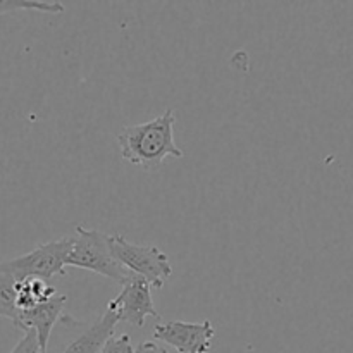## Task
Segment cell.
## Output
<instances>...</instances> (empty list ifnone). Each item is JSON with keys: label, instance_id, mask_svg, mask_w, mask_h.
I'll list each match as a JSON object with an SVG mask.
<instances>
[{"label": "cell", "instance_id": "obj_7", "mask_svg": "<svg viewBox=\"0 0 353 353\" xmlns=\"http://www.w3.org/2000/svg\"><path fill=\"white\" fill-rule=\"evenodd\" d=\"M65 302H68V296L65 295H55L54 299H50L48 302L40 303V305L33 307L30 310H21L19 323L16 327L19 330L28 331L34 330L38 334V341H40L41 353H47L48 348V340H50L52 330L55 327V324L64 319L68 314H65Z\"/></svg>", "mask_w": 353, "mask_h": 353}, {"label": "cell", "instance_id": "obj_13", "mask_svg": "<svg viewBox=\"0 0 353 353\" xmlns=\"http://www.w3.org/2000/svg\"><path fill=\"white\" fill-rule=\"evenodd\" d=\"M102 353H134L130 334L110 336L109 340H107V343L103 345Z\"/></svg>", "mask_w": 353, "mask_h": 353}, {"label": "cell", "instance_id": "obj_8", "mask_svg": "<svg viewBox=\"0 0 353 353\" xmlns=\"http://www.w3.org/2000/svg\"><path fill=\"white\" fill-rule=\"evenodd\" d=\"M117 319L116 312L107 309L100 319L90 323L79 334H76L61 353H102L103 345L110 336H114Z\"/></svg>", "mask_w": 353, "mask_h": 353}, {"label": "cell", "instance_id": "obj_5", "mask_svg": "<svg viewBox=\"0 0 353 353\" xmlns=\"http://www.w3.org/2000/svg\"><path fill=\"white\" fill-rule=\"evenodd\" d=\"M152 286L147 279L134 274L126 285L123 286L119 295L107 303V309L116 312L119 323L131 324V326L141 327L148 316L161 321V314L155 309L150 293Z\"/></svg>", "mask_w": 353, "mask_h": 353}, {"label": "cell", "instance_id": "obj_6", "mask_svg": "<svg viewBox=\"0 0 353 353\" xmlns=\"http://www.w3.org/2000/svg\"><path fill=\"white\" fill-rule=\"evenodd\" d=\"M154 336L155 340L171 345L179 353H207L216 336V330L210 321L203 323L169 321L155 326Z\"/></svg>", "mask_w": 353, "mask_h": 353}, {"label": "cell", "instance_id": "obj_12", "mask_svg": "<svg viewBox=\"0 0 353 353\" xmlns=\"http://www.w3.org/2000/svg\"><path fill=\"white\" fill-rule=\"evenodd\" d=\"M10 353H41L37 331L34 330L24 331V336L21 338L19 343L10 350Z\"/></svg>", "mask_w": 353, "mask_h": 353}, {"label": "cell", "instance_id": "obj_11", "mask_svg": "<svg viewBox=\"0 0 353 353\" xmlns=\"http://www.w3.org/2000/svg\"><path fill=\"white\" fill-rule=\"evenodd\" d=\"M16 10H38V12L62 14L64 6L57 0H0V16Z\"/></svg>", "mask_w": 353, "mask_h": 353}, {"label": "cell", "instance_id": "obj_1", "mask_svg": "<svg viewBox=\"0 0 353 353\" xmlns=\"http://www.w3.org/2000/svg\"><path fill=\"white\" fill-rule=\"evenodd\" d=\"M174 126L176 114L169 109L147 123L123 128L117 134L121 155L145 171H155L168 157L183 159L185 154L174 140Z\"/></svg>", "mask_w": 353, "mask_h": 353}, {"label": "cell", "instance_id": "obj_4", "mask_svg": "<svg viewBox=\"0 0 353 353\" xmlns=\"http://www.w3.org/2000/svg\"><path fill=\"white\" fill-rule=\"evenodd\" d=\"M109 241L116 261L130 272L147 279L152 288L161 290L172 276L171 262L161 248L130 243L121 234L109 236Z\"/></svg>", "mask_w": 353, "mask_h": 353}, {"label": "cell", "instance_id": "obj_14", "mask_svg": "<svg viewBox=\"0 0 353 353\" xmlns=\"http://www.w3.org/2000/svg\"><path fill=\"white\" fill-rule=\"evenodd\" d=\"M134 353H169L164 347L157 345L155 341H143L134 348Z\"/></svg>", "mask_w": 353, "mask_h": 353}, {"label": "cell", "instance_id": "obj_10", "mask_svg": "<svg viewBox=\"0 0 353 353\" xmlns=\"http://www.w3.org/2000/svg\"><path fill=\"white\" fill-rule=\"evenodd\" d=\"M21 310L17 309V281L9 274L0 272V317L12 321L14 326L19 323Z\"/></svg>", "mask_w": 353, "mask_h": 353}, {"label": "cell", "instance_id": "obj_3", "mask_svg": "<svg viewBox=\"0 0 353 353\" xmlns=\"http://www.w3.org/2000/svg\"><path fill=\"white\" fill-rule=\"evenodd\" d=\"M72 236L59 238L55 241L40 245L28 254L10 261L0 262V272L12 276L16 281L38 278L48 281L54 276L65 274V261L71 250Z\"/></svg>", "mask_w": 353, "mask_h": 353}, {"label": "cell", "instance_id": "obj_2", "mask_svg": "<svg viewBox=\"0 0 353 353\" xmlns=\"http://www.w3.org/2000/svg\"><path fill=\"white\" fill-rule=\"evenodd\" d=\"M65 265L97 272L123 286L134 276L116 261L107 234L97 230H86L79 224H76V236H72Z\"/></svg>", "mask_w": 353, "mask_h": 353}, {"label": "cell", "instance_id": "obj_9", "mask_svg": "<svg viewBox=\"0 0 353 353\" xmlns=\"http://www.w3.org/2000/svg\"><path fill=\"white\" fill-rule=\"evenodd\" d=\"M57 295V290L45 279L31 278L17 281V309L30 310L40 303L48 302Z\"/></svg>", "mask_w": 353, "mask_h": 353}]
</instances>
